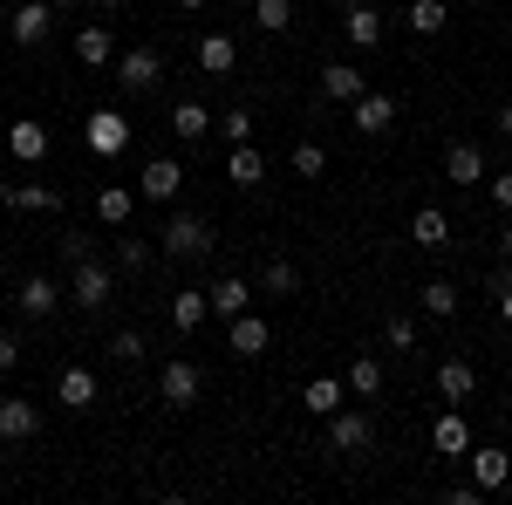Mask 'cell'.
I'll use <instances>...</instances> for the list:
<instances>
[{
  "mask_svg": "<svg viewBox=\"0 0 512 505\" xmlns=\"http://www.w3.org/2000/svg\"><path fill=\"white\" fill-rule=\"evenodd\" d=\"M260 287H267V294H301V273H294V260H267V267H260Z\"/></svg>",
  "mask_w": 512,
  "mask_h": 505,
  "instance_id": "cell-33",
  "label": "cell"
},
{
  "mask_svg": "<svg viewBox=\"0 0 512 505\" xmlns=\"http://www.w3.org/2000/svg\"><path fill=\"white\" fill-rule=\"evenodd\" d=\"M205 314H212L205 287H178V294H171V328H178V335H192V328L205 321Z\"/></svg>",
  "mask_w": 512,
  "mask_h": 505,
  "instance_id": "cell-24",
  "label": "cell"
},
{
  "mask_svg": "<svg viewBox=\"0 0 512 505\" xmlns=\"http://www.w3.org/2000/svg\"><path fill=\"white\" fill-rule=\"evenodd\" d=\"M198 389H205L198 362H164V369H158V396H164V410H192Z\"/></svg>",
  "mask_w": 512,
  "mask_h": 505,
  "instance_id": "cell-6",
  "label": "cell"
},
{
  "mask_svg": "<svg viewBox=\"0 0 512 505\" xmlns=\"http://www.w3.org/2000/svg\"><path fill=\"white\" fill-rule=\"evenodd\" d=\"M499 260H512V226H506V233H499Z\"/></svg>",
  "mask_w": 512,
  "mask_h": 505,
  "instance_id": "cell-44",
  "label": "cell"
},
{
  "mask_svg": "<svg viewBox=\"0 0 512 505\" xmlns=\"http://www.w3.org/2000/svg\"><path fill=\"white\" fill-rule=\"evenodd\" d=\"M7 151L21 157V164H35V157H48V130H41L35 117H21V123H7Z\"/></svg>",
  "mask_w": 512,
  "mask_h": 505,
  "instance_id": "cell-23",
  "label": "cell"
},
{
  "mask_svg": "<svg viewBox=\"0 0 512 505\" xmlns=\"http://www.w3.org/2000/svg\"><path fill=\"white\" fill-rule=\"evenodd\" d=\"M219 137H226V144H253V110H226V117H219Z\"/></svg>",
  "mask_w": 512,
  "mask_h": 505,
  "instance_id": "cell-38",
  "label": "cell"
},
{
  "mask_svg": "<svg viewBox=\"0 0 512 505\" xmlns=\"http://www.w3.org/2000/svg\"><path fill=\"white\" fill-rule=\"evenodd\" d=\"M55 301H62V287H55L48 273H28V280L14 287V308L28 314V321H48V314H55Z\"/></svg>",
  "mask_w": 512,
  "mask_h": 505,
  "instance_id": "cell-10",
  "label": "cell"
},
{
  "mask_svg": "<svg viewBox=\"0 0 512 505\" xmlns=\"http://www.w3.org/2000/svg\"><path fill=\"white\" fill-rule=\"evenodd\" d=\"M492 205H506V212H512V171H499V178H492Z\"/></svg>",
  "mask_w": 512,
  "mask_h": 505,
  "instance_id": "cell-42",
  "label": "cell"
},
{
  "mask_svg": "<svg viewBox=\"0 0 512 505\" xmlns=\"http://www.w3.org/2000/svg\"><path fill=\"white\" fill-rule=\"evenodd\" d=\"M465 458H472V485H478V492H499V485L512 478V458L499 451V444H485V451H465Z\"/></svg>",
  "mask_w": 512,
  "mask_h": 505,
  "instance_id": "cell-15",
  "label": "cell"
},
{
  "mask_svg": "<svg viewBox=\"0 0 512 505\" xmlns=\"http://www.w3.org/2000/svg\"><path fill=\"white\" fill-rule=\"evenodd\" d=\"M444 178L451 185H485V151L478 144H451L444 151Z\"/></svg>",
  "mask_w": 512,
  "mask_h": 505,
  "instance_id": "cell-19",
  "label": "cell"
},
{
  "mask_svg": "<svg viewBox=\"0 0 512 505\" xmlns=\"http://www.w3.org/2000/svg\"><path fill=\"white\" fill-rule=\"evenodd\" d=\"M110 355H117V362H137V355H144V335H137V328H117V335H110Z\"/></svg>",
  "mask_w": 512,
  "mask_h": 505,
  "instance_id": "cell-40",
  "label": "cell"
},
{
  "mask_svg": "<svg viewBox=\"0 0 512 505\" xmlns=\"http://www.w3.org/2000/svg\"><path fill=\"white\" fill-rule=\"evenodd\" d=\"M158 239H164V260H205L212 253V226L198 212H171Z\"/></svg>",
  "mask_w": 512,
  "mask_h": 505,
  "instance_id": "cell-1",
  "label": "cell"
},
{
  "mask_svg": "<svg viewBox=\"0 0 512 505\" xmlns=\"http://www.w3.org/2000/svg\"><path fill=\"white\" fill-rule=\"evenodd\" d=\"M417 301H424V314L451 321V314H458V287H451V280H424V287H417Z\"/></svg>",
  "mask_w": 512,
  "mask_h": 505,
  "instance_id": "cell-32",
  "label": "cell"
},
{
  "mask_svg": "<svg viewBox=\"0 0 512 505\" xmlns=\"http://www.w3.org/2000/svg\"><path fill=\"white\" fill-rule=\"evenodd\" d=\"M82 144H89L96 157H123V151H130V117H123V110H89Z\"/></svg>",
  "mask_w": 512,
  "mask_h": 505,
  "instance_id": "cell-4",
  "label": "cell"
},
{
  "mask_svg": "<svg viewBox=\"0 0 512 505\" xmlns=\"http://www.w3.org/2000/svg\"><path fill=\"white\" fill-rule=\"evenodd\" d=\"M349 389L362 396V403L383 396V362H376V355H355V362H349Z\"/></svg>",
  "mask_w": 512,
  "mask_h": 505,
  "instance_id": "cell-31",
  "label": "cell"
},
{
  "mask_svg": "<svg viewBox=\"0 0 512 505\" xmlns=\"http://www.w3.org/2000/svg\"><path fill=\"white\" fill-rule=\"evenodd\" d=\"M62 260H69V267H76V260H96V233L69 226V233H62Z\"/></svg>",
  "mask_w": 512,
  "mask_h": 505,
  "instance_id": "cell-39",
  "label": "cell"
},
{
  "mask_svg": "<svg viewBox=\"0 0 512 505\" xmlns=\"http://www.w3.org/2000/svg\"><path fill=\"white\" fill-rule=\"evenodd\" d=\"M117 267L123 273H144V267H151V239H130V233H123L117 239Z\"/></svg>",
  "mask_w": 512,
  "mask_h": 505,
  "instance_id": "cell-36",
  "label": "cell"
},
{
  "mask_svg": "<svg viewBox=\"0 0 512 505\" xmlns=\"http://www.w3.org/2000/svg\"><path fill=\"white\" fill-rule=\"evenodd\" d=\"M349 123L362 130V137H390V123H396V96H383V89H362L349 103Z\"/></svg>",
  "mask_w": 512,
  "mask_h": 505,
  "instance_id": "cell-7",
  "label": "cell"
},
{
  "mask_svg": "<svg viewBox=\"0 0 512 505\" xmlns=\"http://www.w3.org/2000/svg\"><path fill=\"white\" fill-rule=\"evenodd\" d=\"M130 212H137V192H130V185H103V192H96V219H103L110 233L130 226Z\"/></svg>",
  "mask_w": 512,
  "mask_h": 505,
  "instance_id": "cell-21",
  "label": "cell"
},
{
  "mask_svg": "<svg viewBox=\"0 0 512 505\" xmlns=\"http://www.w3.org/2000/svg\"><path fill=\"white\" fill-rule=\"evenodd\" d=\"M55 403L62 410H89L96 403V369H62L55 376Z\"/></svg>",
  "mask_w": 512,
  "mask_h": 505,
  "instance_id": "cell-20",
  "label": "cell"
},
{
  "mask_svg": "<svg viewBox=\"0 0 512 505\" xmlns=\"http://www.w3.org/2000/svg\"><path fill=\"white\" fill-rule=\"evenodd\" d=\"M226 349H233L239 362L267 355V321H260V314H233V321H226Z\"/></svg>",
  "mask_w": 512,
  "mask_h": 505,
  "instance_id": "cell-13",
  "label": "cell"
},
{
  "mask_svg": "<svg viewBox=\"0 0 512 505\" xmlns=\"http://www.w3.org/2000/svg\"><path fill=\"white\" fill-rule=\"evenodd\" d=\"M431 444H437V458H465V451H472V430H465V417H437Z\"/></svg>",
  "mask_w": 512,
  "mask_h": 505,
  "instance_id": "cell-29",
  "label": "cell"
},
{
  "mask_svg": "<svg viewBox=\"0 0 512 505\" xmlns=\"http://www.w3.org/2000/svg\"><path fill=\"white\" fill-rule=\"evenodd\" d=\"M362 89H369V82H362L355 62H328V69H321V96H328V103H355Z\"/></svg>",
  "mask_w": 512,
  "mask_h": 505,
  "instance_id": "cell-18",
  "label": "cell"
},
{
  "mask_svg": "<svg viewBox=\"0 0 512 505\" xmlns=\"http://www.w3.org/2000/svg\"><path fill=\"white\" fill-rule=\"evenodd\" d=\"M48 7H62V14H76V7H82V0H48Z\"/></svg>",
  "mask_w": 512,
  "mask_h": 505,
  "instance_id": "cell-47",
  "label": "cell"
},
{
  "mask_svg": "<svg viewBox=\"0 0 512 505\" xmlns=\"http://www.w3.org/2000/svg\"><path fill=\"white\" fill-rule=\"evenodd\" d=\"M253 21H260L267 35H287V28H294V0H253Z\"/></svg>",
  "mask_w": 512,
  "mask_h": 505,
  "instance_id": "cell-35",
  "label": "cell"
},
{
  "mask_svg": "<svg viewBox=\"0 0 512 505\" xmlns=\"http://www.w3.org/2000/svg\"><path fill=\"white\" fill-rule=\"evenodd\" d=\"M267 178V157L253 144H233V164H226V185H260Z\"/></svg>",
  "mask_w": 512,
  "mask_h": 505,
  "instance_id": "cell-30",
  "label": "cell"
},
{
  "mask_svg": "<svg viewBox=\"0 0 512 505\" xmlns=\"http://www.w3.org/2000/svg\"><path fill=\"white\" fill-rule=\"evenodd\" d=\"M499 314H506V328H512V287H506V294H499Z\"/></svg>",
  "mask_w": 512,
  "mask_h": 505,
  "instance_id": "cell-46",
  "label": "cell"
},
{
  "mask_svg": "<svg viewBox=\"0 0 512 505\" xmlns=\"http://www.w3.org/2000/svg\"><path fill=\"white\" fill-rule=\"evenodd\" d=\"M403 21H410L417 35H437V28L451 21V7H444V0H410V14H403Z\"/></svg>",
  "mask_w": 512,
  "mask_h": 505,
  "instance_id": "cell-34",
  "label": "cell"
},
{
  "mask_svg": "<svg viewBox=\"0 0 512 505\" xmlns=\"http://www.w3.org/2000/svg\"><path fill=\"white\" fill-rule=\"evenodd\" d=\"M171 137H185V144H198V137H212V110L185 96V103L171 110Z\"/></svg>",
  "mask_w": 512,
  "mask_h": 505,
  "instance_id": "cell-27",
  "label": "cell"
},
{
  "mask_svg": "<svg viewBox=\"0 0 512 505\" xmlns=\"http://www.w3.org/2000/svg\"><path fill=\"white\" fill-rule=\"evenodd\" d=\"M342 396H349V383H335V376H315V383L301 389V410H315V417H335V410H342Z\"/></svg>",
  "mask_w": 512,
  "mask_h": 505,
  "instance_id": "cell-28",
  "label": "cell"
},
{
  "mask_svg": "<svg viewBox=\"0 0 512 505\" xmlns=\"http://www.w3.org/2000/svg\"><path fill=\"white\" fill-rule=\"evenodd\" d=\"M328 444H335L342 458L369 451V444H376V424H369V410H335V417H328Z\"/></svg>",
  "mask_w": 512,
  "mask_h": 505,
  "instance_id": "cell-8",
  "label": "cell"
},
{
  "mask_svg": "<svg viewBox=\"0 0 512 505\" xmlns=\"http://www.w3.org/2000/svg\"><path fill=\"white\" fill-rule=\"evenodd\" d=\"M205 301H212V314H219V321H233V314H246V301H253V287H246L239 273H226L219 287H205Z\"/></svg>",
  "mask_w": 512,
  "mask_h": 505,
  "instance_id": "cell-22",
  "label": "cell"
},
{
  "mask_svg": "<svg viewBox=\"0 0 512 505\" xmlns=\"http://www.w3.org/2000/svg\"><path fill=\"white\" fill-rule=\"evenodd\" d=\"M472 389H478L472 362H458V355H451V362H437V396H444V403H465Z\"/></svg>",
  "mask_w": 512,
  "mask_h": 505,
  "instance_id": "cell-26",
  "label": "cell"
},
{
  "mask_svg": "<svg viewBox=\"0 0 512 505\" xmlns=\"http://www.w3.org/2000/svg\"><path fill=\"white\" fill-rule=\"evenodd\" d=\"M48 28H55V7H48V0H21V7L7 14V35L21 41V48H41Z\"/></svg>",
  "mask_w": 512,
  "mask_h": 505,
  "instance_id": "cell-9",
  "label": "cell"
},
{
  "mask_svg": "<svg viewBox=\"0 0 512 505\" xmlns=\"http://www.w3.org/2000/svg\"><path fill=\"white\" fill-rule=\"evenodd\" d=\"M76 62L82 69H110V62H117V41H110L103 21H82L76 28Z\"/></svg>",
  "mask_w": 512,
  "mask_h": 505,
  "instance_id": "cell-12",
  "label": "cell"
},
{
  "mask_svg": "<svg viewBox=\"0 0 512 505\" xmlns=\"http://www.w3.org/2000/svg\"><path fill=\"white\" fill-rule=\"evenodd\" d=\"M14 362H21V342H14V335H0V376H7Z\"/></svg>",
  "mask_w": 512,
  "mask_h": 505,
  "instance_id": "cell-43",
  "label": "cell"
},
{
  "mask_svg": "<svg viewBox=\"0 0 512 505\" xmlns=\"http://www.w3.org/2000/svg\"><path fill=\"white\" fill-rule=\"evenodd\" d=\"M96 7H103V14H117V7H130V0H96Z\"/></svg>",
  "mask_w": 512,
  "mask_h": 505,
  "instance_id": "cell-48",
  "label": "cell"
},
{
  "mask_svg": "<svg viewBox=\"0 0 512 505\" xmlns=\"http://www.w3.org/2000/svg\"><path fill=\"white\" fill-rule=\"evenodd\" d=\"M198 69H205V76H233L239 69V41L233 35H198Z\"/></svg>",
  "mask_w": 512,
  "mask_h": 505,
  "instance_id": "cell-16",
  "label": "cell"
},
{
  "mask_svg": "<svg viewBox=\"0 0 512 505\" xmlns=\"http://www.w3.org/2000/svg\"><path fill=\"white\" fill-rule=\"evenodd\" d=\"M410 239H417L424 253H444V246H451V219H444L437 205H424V212L410 219Z\"/></svg>",
  "mask_w": 512,
  "mask_h": 505,
  "instance_id": "cell-25",
  "label": "cell"
},
{
  "mask_svg": "<svg viewBox=\"0 0 512 505\" xmlns=\"http://www.w3.org/2000/svg\"><path fill=\"white\" fill-rule=\"evenodd\" d=\"M294 178H328V151L321 144H294Z\"/></svg>",
  "mask_w": 512,
  "mask_h": 505,
  "instance_id": "cell-37",
  "label": "cell"
},
{
  "mask_svg": "<svg viewBox=\"0 0 512 505\" xmlns=\"http://www.w3.org/2000/svg\"><path fill=\"white\" fill-rule=\"evenodd\" d=\"M35 430H41V410L28 396H0V437H7V444H28Z\"/></svg>",
  "mask_w": 512,
  "mask_h": 505,
  "instance_id": "cell-11",
  "label": "cell"
},
{
  "mask_svg": "<svg viewBox=\"0 0 512 505\" xmlns=\"http://www.w3.org/2000/svg\"><path fill=\"white\" fill-rule=\"evenodd\" d=\"M158 76H164V55L144 41V48H123L117 55V89L123 96H144V89H158Z\"/></svg>",
  "mask_w": 512,
  "mask_h": 505,
  "instance_id": "cell-2",
  "label": "cell"
},
{
  "mask_svg": "<svg viewBox=\"0 0 512 505\" xmlns=\"http://www.w3.org/2000/svg\"><path fill=\"white\" fill-rule=\"evenodd\" d=\"M178 192H185V164H178V157H151V164L137 171V198H144V205H171Z\"/></svg>",
  "mask_w": 512,
  "mask_h": 505,
  "instance_id": "cell-5",
  "label": "cell"
},
{
  "mask_svg": "<svg viewBox=\"0 0 512 505\" xmlns=\"http://www.w3.org/2000/svg\"><path fill=\"white\" fill-rule=\"evenodd\" d=\"M0 205H14V212H62V185H7L0 178Z\"/></svg>",
  "mask_w": 512,
  "mask_h": 505,
  "instance_id": "cell-14",
  "label": "cell"
},
{
  "mask_svg": "<svg viewBox=\"0 0 512 505\" xmlns=\"http://www.w3.org/2000/svg\"><path fill=\"white\" fill-rule=\"evenodd\" d=\"M178 7H185V14H198V7H205V0H178Z\"/></svg>",
  "mask_w": 512,
  "mask_h": 505,
  "instance_id": "cell-49",
  "label": "cell"
},
{
  "mask_svg": "<svg viewBox=\"0 0 512 505\" xmlns=\"http://www.w3.org/2000/svg\"><path fill=\"white\" fill-rule=\"evenodd\" d=\"M383 335H390V349H417V321H403V314H390Z\"/></svg>",
  "mask_w": 512,
  "mask_h": 505,
  "instance_id": "cell-41",
  "label": "cell"
},
{
  "mask_svg": "<svg viewBox=\"0 0 512 505\" xmlns=\"http://www.w3.org/2000/svg\"><path fill=\"white\" fill-rule=\"evenodd\" d=\"M342 35H349L355 48H383V14H376V0H362V7L342 14Z\"/></svg>",
  "mask_w": 512,
  "mask_h": 505,
  "instance_id": "cell-17",
  "label": "cell"
},
{
  "mask_svg": "<svg viewBox=\"0 0 512 505\" xmlns=\"http://www.w3.org/2000/svg\"><path fill=\"white\" fill-rule=\"evenodd\" d=\"M499 137H512V103H506V110H499Z\"/></svg>",
  "mask_w": 512,
  "mask_h": 505,
  "instance_id": "cell-45",
  "label": "cell"
},
{
  "mask_svg": "<svg viewBox=\"0 0 512 505\" xmlns=\"http://www.w3.org/2000/svg\"><path fill=\"white\" fill-rule=\"evenodd\" d=\"M69 301H76V308H89V314H103L110 301H117V280H110V267H103V260H76Z\"/></svg>",
  "mask_w": 512,
  "mask_h": 505,
  "instance_id": "cell-3",
  "label": "cell"
}]
</instances>
